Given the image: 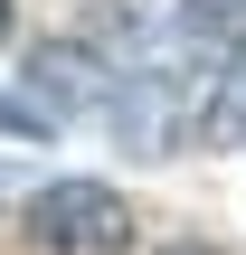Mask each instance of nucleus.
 <instances>
[{
  "label": "nucleus",
  "mask_w": 246,
  "mask_h": 255,
  "mask_svg": "<svg viewBox=\"0 0 246 255\" xmlns=\"http://www.w3.org/2000/svg\"><path fill=\"white\" fill-rule=\"evenodd\" d=\"M47 255H123L133 246V208L104 189V180H47L19 218Z\"/></svg>",
  "instance_id": "nucleus-1"
},
{
  "label": "nucleus",
  "mask_w": 246,
  "mask_h": 255,
  "mask_svg": "<svg viewBox=\"0 0 246 255\" xmlns=\"http://www.w3.org/2000/svg\"><path fill=\"white\" fill-rule=\"evenodd\" d=\"M28 85H38V104H47V114L66 123V114H104L123 76H114V66H104L95 47H76V38H47V47L28 57Z\"/></svg>",
  "instance_id": "nucleus-2"
},
{
  "label": "nucleus",
  "mask_w": 246,
  "mask_h": 255,
  "mask_svg": "<svg viewBox=\"0 0 246 255\" xmlns=\"http://www.w3.org/2000/svg\"><path fill=\"white\" fill-rule=\"evenodd\" d=\"M171 38L218 47V57H246V0H180L171 9Z\"/></svg>",
  "instance_id": "nucleus-3"
},
{
  "label": "nucleus",
  "mask_w": 246,
  "mask_h": 255,
  "mask_svg": "<svg viewBox=\"0 0 246 255\" xmlns=\"http://www.w3.org/2000/svg\"><path fill=\"white\" fill-rule=\"evenodd\" d=\"M199 142H209V151H237L246 142V57H228L218 95H209V114H199Z\"/></svg>",
  "instance_id": "nucleus-4"
},
{
  "label": "nucleus",
  "mask_w": 246,
  "mask_h": 255,
  "mask_svg": "<svg viewBox=\"0 0 246 255\" xmlns=\"http://www.w3.org/2000/svg\"><path fill=\"white\" fill-rule=\"evenodd\" d=\"M57 114L38 104V95H0V132H47Z\"/></svg>",
  "instance_id": "nucleus-5"
},
{
  "label": "nucleus",
  "mask_w": 246,
  "mask_h": 255,
  "mask_svg": "<svg viewBox=\"0 0 246 255\" xmlns=\"http://www.w3.org/2000/svg\"><path fill=\"white\" fill-rule=\"evenodd\" d=\"M161 255H218V246H161Z\"/></svg>",
  "instance_id": "nucleus-6"
},
{
  "label": "nucleus",
  "mask_w": 246,
  "mask_h": 255,
  "mask_svg": "<svg viewBox=\"0 0 246 255\" xmlns=\"http://www.w3.org/2000/svg\"><path fill=\"white\" fill-rule=\"evenodd\" d=\"M0 38H9V0H0Z\"/></svg>",
  "instance_id": "nucleus-7"
}]
</instances>
